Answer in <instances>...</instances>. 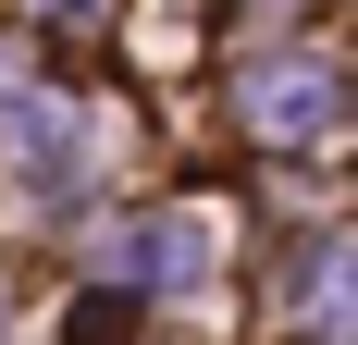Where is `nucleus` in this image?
Here are the masks:
<instances>
[{
	"mask_svg": "<svg viewBox=\"0 0 358 345\" xmlns=\"http://www.w3.org/2000/svg\"><path fill=\"white\" fill-rule=\"evenodd\" d=\"M322 111H334V87H322V74H259V124H322Z\"/></svg>",
	"mask_w": 358,
	"mask_h": 345,
	"instance_id": "nucleus-1",
	"label": "nucleus"
}]
</instances>
